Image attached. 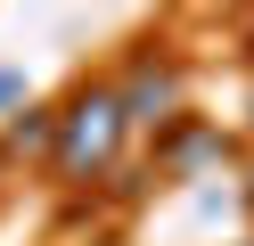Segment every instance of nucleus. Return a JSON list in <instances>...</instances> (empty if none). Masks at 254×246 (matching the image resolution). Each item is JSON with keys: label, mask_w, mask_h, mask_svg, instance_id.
<instances>
[{"label": "nucleus", "mask_w": 254, "mask_h": 246, "mask_svg": "<svg viewBox=\"0 0 254 246\" xmlns=\"http://www.w3.org/2000/svg\"><path fill=\"white\" fill-rule=\"evenodd\" d=\"M115 140H123V107H115V98H107V90L99 98H74V115L58 123V164L82 180V172H99V164L115 156Z\"/></svg>", "instance_id": "obj_1"}, {"label": "nucleus", "mask_w": 254, "mask_h": 246, "mask_svg": "<svg viewBox=\"0 0 254 246\" xmlns=\"http://www.w3.org/2000/svg\"><path fill=\"white\" fill-rule=\"evenodd\" d=\"M172 98H181V74H172V66H139L131 74V90L115 98L123 107V123H164V107Z\"/></svg>", "instance_id": "obj_2"}, {"label": "nucleus", "mask_w": 254, "mask_h": 246, "mask_svg": "<svg viewBox=\"0 0 254 246\" xmlns=\"http://www.w3.org/2000/svg\"><path fill=\"white\" fill-rule=\"evenodd\" d=\"M8 148H50V115H17V123H8Z\"/></svg>", "instance_id": "obj_3"}, {"label": "nucleus", "mask_w": 254, "mask_h": 246, "mask_svg": "<svg viewBox=\"0 0 254 246\" xmlns=\"http://www.w3.org/2000/svg\"><path fill=\"white\" fill-rule=\"evenodd\" d=\"M25 90V74H0V107H8V98H17Z\"/></svg>", "instance_id": "obj_4"}]
</instances>
